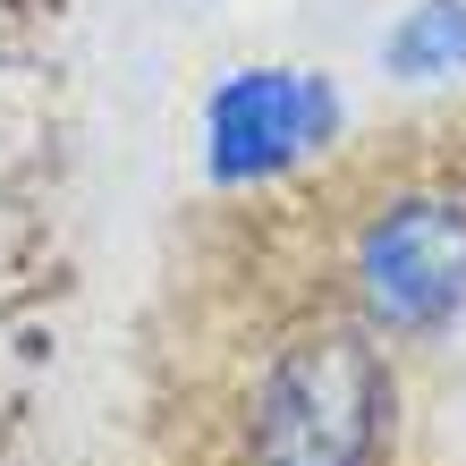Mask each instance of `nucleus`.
Listing matches in <instances>:
<instances>
[{
  "instance_id": "nucleus-1",
  "label": "nucleus",
  "mask_w": 466,
  "mask_h": 466,
  "mask_svg": "<svg viewBox=\"0 0 466 466\" xmlns=\"http://www.w3.org/2000/svg\"><path fill=\"white\" fill-rule=\"evenodd\" d=\"M399 424V348L339 306L280 322L238 381V466H390Z\"/></svg>"
},
{
  "instance_id": "nucleus-2",
  "label": "nucleus",
  "mask_w": 466,
  "mask_h": 466,
  "mask_svg": "<svg viewBox=\"0 0 466 466\" xmlns=\"http://www.w3.org/2000/svg\"><path fill=\"white\" fill-rule=\"evenodd\" d=\"M339 314L390 348H441L466 331V178L416 170L348 204L331 246Z\"/></svg>"
},
{
  "instance_id": "nucleus-3",
  "label": "nucleus",
  "mask_w": 466,
  "mask_h": 466,
  "mask_svg": "<svg viewBox=\"0 0 466 466\" xmlns=\"http://www.w3.org/2000/svg\"><path fill=\"white\" fill-rule=\"evenodd\" d=\"M348 127V102L322 68L297 60H246L229 76H212L204 111H196V161L212 187L255 196V187L297 178L306 161H322Z\"/></svg>"
},
{
  "instance_id": "nucleus-4",
  "label": "nucleus",
  "mask_w": 466,
  "mask_h": 466,
  "mask_svg": "<svg viewBox=\"0 0 466 466\" xmlns=\"http://www.w3.org/2000/svg\"><path fill=\"white\" fill-rule=\"evenodd\" d=\"M373 60L390 86H466V0H407Z\"/></svg>"
}]
</instances>
